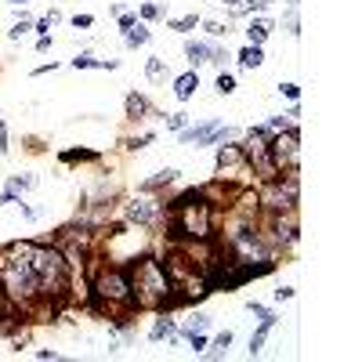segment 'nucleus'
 Instances as JSON below:
<instances>
[{
  "instance_id": "obj_1",
  "label": "nucleus",
  "mask_w": 362,
  "mask_h": 362,
  "mask_svg": "<svg viewBox=\"0 0 362 362\" xmlns=\"http://www.w3.org/2000/svg\"><path fill=\"white\" fill-rule=\"evenodd\" d=\"M131 293H134V308H145V312H163V308H174L181 305V293H174V279L160 257H141L131 264Z\"/></svg>"
},
{
  "instance_id": "obj_2",
  "label": "nucleus",
  "mask_w": 362,
  "mask_h": 362,
  "mask_svg": "<svg viewBox=\"0 0 362 362\" xmlns=\"http://www.w3.org/2000/svg\"><path fill=\"white\" fill-rule=\"evenodd\" d=\"M0 286H4L8 300L15 308H37V305H47L40 297V283H37V272L29 264V254H25V243H11L0 250Z\"/></svg>"
},
{
  "instance_id": "obj_3",
  "label": "nucleus",
  "mask_w": 362,
  "mask_h": 362,
  "mask_svg": "<svg viewBox=\"0 0 362 362\" xmlns=\"http://www.w3.org/2000/svg\"><path fill=\"white\" fill-rule=\"evenodd\" d=\"M25 254H29V264H33L37 272V283H40V297L47 300V305H54V300H62L73 276H69V261L66 254L51 247V243H25Z\"/></svg>"
},
{
  "instance_id": "obj_4",
  "label": "nucleus",
  "mask_w": 362,
  "mask_h": 362,
  "mask_svg": "<svg viewBox=\"0 0 362 362\" xmlns=\"http://www.w3.org/2000/svg\"><path fill=\"white\" fill-rule=\"evenodd\" d=\"M90 297L102 312H112V308H134V293H131V276L124 268H98V276L90 279Z\"/></svg>"
},
{
  "instance_id": "obj_5",
  "label": "nucleus",
  "mask_w": 362,
  "mask_h": 362,
  "mask_svg": "<svg viewBox=\"0 0 362 362\" xmlns=\"http://www.w3.org/2000/svg\"><path fill=\"white\" fill-rule=\"evenodd\" d=\"M174 210V232L177 235H189V239H210L214 225H210V206H206V196L203 199H192L185 206H170Z\"/></svg>"
},
{
  "instance_id": "obj_6",
  "label": "nucleus",
  "mask_w": 362,
  "mask_h": 362,
  "mask_svg": "<svg viewBox=\"0 0 362 362\" xmlns=\"http://www.w3.org/2000/svg\"><path fill=\"white\" fill-rule=\"evenodd\" d=\"M268 156H272L279 174H297L300 170V131L286 127L279 134H272L268 138Z\"/></svg>"
},
{
  "instance_id": "obj_7",
  "label": "nucleus",
  "mask_w": 362,
  "mask_h": 362,
  "mask_svg": "<svg viewBox=\"0 0 362 362\" xmlns=\"http://www.w3.org/2000/svg\"><path fill=\"white\" fill-rule=\"evenodd\" d=\"M185 145H214V141H225V138H235L232 127L218 124V119H206V124H196V127H181L177 131Z\"/></svg>"
},
{
  "instance_id": "obj_8",
  "label": "nucleus",
  "mask_w": 362,
  "mask_h": 362,
  "mask_svg": "<svg viewBox=\"0 0 362 362\" xmlns=\"http://www.w3.org/2000/svg\"><path fill=\"white\" fill-rule=\"evenodd\" d=\"M163 214V206L156 199H148V196H138L131 203H124V221L127 225H138V228H153Z\"/></svg>"
},
{
  "instance_id": "obj_9",
  "label": "nucleus",
  "mask_w": 362,
  "mask_h": 362,
  "mask_svg": "<svg viewBox=\"0 0 362 362\" xmlns=\"http://www.w3.org/2000/svg\"><path fill=\"white\" fill-rule=\"evenodd\" d=\"M185 58H189L192 66H206V62H210V66H221V62H225L228 54H225V51H221L218 44H203V40H189V44H185Z\"/></svg>"
},
{
  "instance_id": "obj_10",
  "label": "nucleus",
  "mask_w": 362,
  "mask_h": 362,
  "mask_svg": "<svg viewBox=\"0 0 362 362\" xmlns=\"http://www.w3.org/2000/svg\"><path fill=\"white\" fill-rule=\"evenodd\" d=\"M247 167V156H243V145H221L218 148V170L221 174H232V170H243Z\"/></svg>"
},
{
  "instance_id": "obj_11",
  "label": "nucleus",
  "mask_w": 362,
  "mask_h": 362,
  "mask_svg": "<svg viewBox=\"0 0 362 362\" xmlns=\"http://www.w3.org/2000/svg\"><path fill=\"white\" fill-rule=\"evenodd\" d=\"M276 322H279V319H276V315H272L268 308L261 312V326H257V334L250 337V358H257V355H261V348H264V341H268V334H272V329H276Z\"/></svg>"
},
{
  "instance_id": "obj_12",
  "label": "nucleus",
  "mask_w": 362,
  "mask_h": 362,
  "mask_svg": "<svg viewBox=\"0 0 362 362\" xmlns=\"http://www.w3.org/2000/svg\"><path fill=\"white\" fill-rule=\"evenodd\" d=\"M196 87H199V73H196V69L181 73V76L174 80V95H177V102H189V98L196 95Z\"/></svg>"
},
{
  "instance_id": "obj_13",
  "label": "nucleus",
  "mask_w": 362,
  "mask_h": 362,
  "mask_svg": "<svg viewBox=\"0 0 362 362\" xmlns=\"http://www.w3.org/2000/svg\"><path fill=\"white\" fill-rule=\"evenodd\" d=\"M177 337V326H174V319H156L153 322V329H148V341H174Z\"/></svg>"
},
{
  "instance_id": "obj_14",
  "label": "nucleus",
  "mask_w": 362,
  "mask_h": 362,
  "mask_svg": "<svg viewBox=\"0 0 362 362\" xmlns=\"http://www.w3.org/2000/svg\"><path fill=\"white\" fill-rule=\"evenodd\" d=\"M272 29H276V25H272L268 18H254V22L247 25V40H250V44H264Z\"/></svg>"
},
{
  "instance_id": "obj_15",
  "label": "nucleus",
  "mask_w": 362,
  "mask_h": 362,
  "mask_svg": "<svg viewBox=\"0 0 362 362\" xmlns=\"http://www.w3.org/2000/svg\"><path fill=\"white\" fill-rule=\"evenodd\" d=\"M177 174H181V170H174V167L160 170L156 177H148V181H145V185H141V192H156V189H163V185H174V181H177Z\"/></svg>"
},
{
  "instance_id": "obj_16",
  "label": "nucleus",
  "mask_w": 362,
  "mask_h": 362,
  "mask_svg": "<svg viewBox=\"0 0 362 362\" xmlns=\"http://www.w3.org/2000/svg\"><path fill=\"white\" fill-rule=\"evenodd\" d=\"M264 62V51H261V44H247L243 51H239V66L243 69H257Z\"/></svg>"
},
{
  "instance_id": "obj_17",
  "label": "nucleus",
  "mask_w": 362,
  "mask_h": 362,
  "mask_svg": "<svg viewBox=\"0 0 362 362\" xmlns=\"http://www.w3.org/2000/svg\"><path fill=\"white\" fill-rule=\"evenodd\" d=\"M127 47H141V44H148V40H153V29H148L145 22H134L131 29H127Z\"/></svg>"
},
{
  "instance_id": "obj_18",
  "label": "nucleus",
  "mask_w": 362,
  "mask_h": 362,
  "mask_svg": "<svg viewBox=\"0 0 362 362\" xmlns=\"http://www.w3.org/2000/svg\"><path fill=\"white\" fill-rule=\"evenodd\" d=\"M124 109H127V119H145V112H148V102H145L141 95H127Z\"/></svg>"
},
{
  "instance_id": "obj_19",
  "label": "nucleus",
  "mask_w": 362,
  "mask_h": 362,
  "mask_svg": "<svg viewBox=\"0 0 362 362\" xmlns=\"http://www.w3.org/2000/svg\"><path fill=\"white\" fill-rule=\"evenodd\" d=\"M33 185H37V177H33V174H11V177H8V189H11L15 196L29 192V189H33Z\"/></svg>"
},
{
  "instance_id": "obj_20",
  "label": "nucleus",
  "mask_w": 362,
  "mask_h": 362,
  "mask_svg": "<svg viewBox=\"0 0 362 362\" xmlns=\"http://www.w3.org/2000/svg\"><path fill=\"white\" fill-rule=\"evenodd\" d=\"M228 344H232V329L218 334V337H214V344H206V358H221V355L228 351Z\"/></svg>"
},
{
  "instance_id": "obj_21",
  "label": "nucleus",
  "mask_w": 362,
  "mask_h": 362,
  "mask_svg": "<svg viewBox=\"0 0 362 362\" xmlns=\"http://www.w3.org/2000/svg\"><path fill=\"white\" fill-rule=\"evenodd\" d=\"M163 73H167V58L156 54V58H148V62H145V76H148V80H160Z\"/></svg>"
},
{
  "instance_id": "obj_22",
  "label": "nucleus",
  "mask_w": 362,
  "mask_h": 362,
  "mask_svg": "<svg viewBox=\"0 0 362 362\" xmlns=\"http://www.w3.org/2000/svg\"><path fill=\"white\" fill-rule=\"evenodd\" d=\"M206 329H210V315L196 312V315H192V322L185 326V337H189V334H206Z\"/></svg>"
},
{
  "instance_id": "obj_23",
  "label": "nucleus",
  "mask_w": 362,
  "mask_h": 362,
  "mask_svg": "<svg viewBox=\"0 0 362 362\" xmlns=\"http://www.w3.org/2000/svg\"><path fill=\"white\" fill-rule=\"evenodd\" d=\"M29 29H33V22H29V18L22 15V18H18V22H15V25L8 29V40H22V37L29 33Z\"/></svg>"
},
{
  "instance_id": "obj_24",
  "label": "nucleus",
  "mask_w": 362,
  "mask_h": 362,
  "mask_svg": "<svg viewBox=\"0 0 362 362\" xmlns=\"http://www.w3.org/2000/svg\"><path fill=\"white\" fill-rule=\"evenodd\" d=\"M170 29H177V33H189V29H196L199 25V18L196 15H185V18H174V22H167Z\"/></svg>"
},
{
  "instance_id": "obj_25",
  "label": "nucleus",
  "mask_w": 362,
  "mask_h": 362,
  "mask_svg": "<svg viewBox=\"0 0 362 362\" xmlns=\"http://www.w3.org/2000/svg\"><path fill=\"white\" fill-rule=\"evenodd\" d=\"M199 25H203V29H206V33L214 37V40H221V37H228V33H232V29H228L225 22H199Z\"/></svg>"
},
{
  "instance_id": "obj_26",
  "label": "nucleus",
  "mask_w": 362,
  "mask_h": 362,
  "mask_svg": "<svg viewBox=\"0 0 362 362\" xmlns=\"http://www.w3.org/2000/svg\"><path fill=\"white\" fill-rule=\"evenodd\" d=\"M181 127H189V112H170L167 116V131H181Z\"/></svg>"
},
{
  "instance_id": "obj_27",
  "label": "nucleus",
  "mask_w": 362,
  "mask_h": 362,
  "mask_svg": "<svg viewBox=\"0 0 362 362\" xmlns=\"http://www.w3.org/2000/svg\"><path fill=\"white\" fill-rule=\"evenodd\" d=\"M214 87H218V95H232V90H235V76L232 73H221Z\"/></svg>"
},
{
  "instance_id": "obj_28",
  "label": "nucleus",
  "mask_w": 362,
  "mask_h": 362,
  "mask_svg": "<svg viewBox=\"0 0 362 362\" xmlns=\"http://www.w3.org/2000/svg\"><path fill=\"white\" fill-rule=\"evenodd\" d=\"M73 69H98V62H95V58H90L87 51H80V54L73 58Z\"/></svg>"
},
{
  "instance_id": "obj_29",
  "label": "nucleus",
  "mask_w": 362,
  "mask_h": 362,
  "mask_svg": "<svg viewBox=\"0 0 362 362\" xmlns=\"http://www.w3.org/2000/svg\"><path fill=\"white\" fill-rule=\"evenodd\" d=\"M11 312H15V305H11V300H8L4 286H0V322H4V319H11Z\"/></svg>"
},
{
  "instance_id": "obj_30",
  "label": "nucleus",
  "mask_w": 362,
  "mask_h": 362,
  "mask_svg": "<svg viewBox=\"0 0 362 362\" xmlns=\"http://www.w3.org/2000/svg\"><path fill=\"white\" fill-rule=\"evenodd\" d=\"M189 344H192V351H196V355H203L210 341H206V334H189Z\"/></svg>"
},
{
  "instance_id": "obj_31",
  "label": "nucleus",
  "mask_w": 362,
  "mask_h": 362,
  "mask_svg": "<svg viewBox=\"0 0 362 362\" xmlns=\"http://www.w3.org/2000/svg\"><path fill=\"white\" fill-rule=\"evenodd\" d=\"M279 95H286L290 102H297V98H300V87H297V83H279Z\"/></svg>"
},
{
  "instance_id": "obj_32",
  "label": "nucleus",
  "mask_w": 362,
  "mask_h": 362,
  "mask_svg": "<svg viewBox=\"0 0 362 362\" xmlns=\"http://www.w3.org/2000/svg\"><path fill=\"white\" fill-rule=\"evenodd\" d=\"M153 138H156L153 131H148V134H141V138H131V141H127V148H145V145L153 141Z\"/></svg>"
},
{
  "instance_id": "obj_33",
  "label": "nucleus",
  "mask_w": 362,
  "mask_h": 362,
  "mask_svg": "<svg viewBox=\"0 0 362 362\" xmlns=\"http://www.w3.org/2000/svg\"><path fill=\"white\" fill-rule=\"evenodd\" d=\"M8 153V124H4V116H0V156Z\"/></svg>"
},
{
  "instance_id": "obj_34",
  "label": "nucleus",
  "mask_w": 362,
  "mask_h": 362,
  "mask_svg": "<svg viewBox=\"0 0 362 362\" xmlns=\"http://www.w3.org/2000/svg\"><path fill=\"white\" fill-rule=\"evenodd\" d=\"M73 25H76V29H90V25H95V15H76Z\"/></svg>"
},
{
  "instance_id": "obj_35",
  "label": "nucleus",
  "mask_w": 362,
  "mask_h": 362,
  "mask_svg": "<svg viewBox=\"0 0 362 362\" xmlns=\"http://www.w3.org/2000/svg\"><path fill=\"white\" fill-rule=\"evenodd\" d=\"M141 18H145V22H153V18H160V8H156V4H145V8H141Z\"/></svg>"
},
{
  "instance_id": "obj_36",
  "label": "nucleus",
  "mask_w": 362,
  "mask_h": 362,
  "mask_svg": "<svg viewBox=\"0 0 362 362\" xmlns=\"http://www.w3.org/2000/svg\"><path fill=\"white\" fill-rule=\"evenodd\" d=\"M116 18H119V29H124V33H127V29L138 22V15H127V11H124V15H116Z\"/></svg>"
},
{
  "instance_id": "obj_37",
  "label": "nucleus",
  "mask_w": 362,
  "mask_h": 362,
  "mask_svg": "<svg viewBox=\"0 0 362 362\" xmlns=\"http://www.w3.org/2000/svg\"><path fill=\"white\" fill-rule=\"evenodd\" d=\"M11 348H15V351L29 348V334H15V337H11Z\"/></svg>"
},
{
  "instance_id": "obj_38",
  "label": "nucleus",
  "mask_w": 362,
  "mask_h": 362,
  "mask_svg": "<svg viewBox=\"0 0 362 362\" xmlns=\"http://www.w3.org/2000/svg\"><path fill=\"white\" fill-rule=\"evenodd\" d=\"M18 206H22V218H25V221H37V218H40L37 206H25V203H18Z\"/></svg>"
},
{
  "instance_id": "obj_39",
  "label": "nucleus",
  "mask_w": 362,
  "mask_h": 362,
  "mask_svg": "<svg viewBox=\"0 0 362 362\" xmlns=\"http://www.w3.org/2000/svg\"><path fill=\"white\" fill-rule=\"evenodd\" d=\"M37 358H40V362H54V358H58V351H54V348H40V351H37Z\"/></svg>"
},
{
  "instance_id": "obj_40",
  "label": "nucleus",
  "mask_w": 362,
  "mask_h": 362,
  "mask_svg": "<svg viewBox=\"0 0 362 362\" xmlns=\"http://www.w3.org/2000/svg\"><path fill=\"white\" fill-rule=\"evenodd\" d=\"M33 29H37V33H40V37H51V22H47V18H40V22H37Z\"/></svg>"
},
{
  "instance_id": "obj_41",
  "label": "nucleus",
  "mask_w": 362,
  "mask_h": 362,
  "mask_svg": "<svg viewBox=\"0 0 362 362\" xmlns=\"http://www.w3.org/2000/svg\"><path fill=\"white\" fill-rule=\"evenodd\" d=\"M290 297H293V286H279L276 290V300H290Z\"/></svg>"
},
{
  "instance_id": "obj_42",
  "label": "nucleus",
  "mask_w": 362,
  "mask_h": 362,
  "mask_svg": "<svg viewBox=\"0 0 362 362\" xmlns=\"http://www.w3.org/2000/svg\"><path fill=\"white\" fill-rule=\"evenodd\" d=\"M214 4H225V8L232 11V8H239V4H243V0H214Z\"/></svg>"
},
{
  "instance_id": "obj_43",
  "label": "nucleus",
  "mask_w": 362,
  "mask_h": 362,
  "mask_svg": "<svg viewBox=\"0 0 362 362\" xmlns=\"http://www.w3.org/2000/svg\"><path fill=\"white\" fill-rule=\"evenodd\" d=\"M11 4H25V0H11Z\"/></svg>"
}]
</instances>
